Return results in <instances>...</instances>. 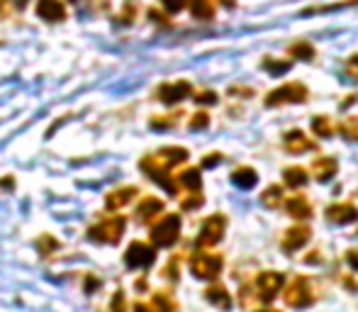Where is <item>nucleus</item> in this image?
Segmentation results:
<instances>
[{"mask_svg": "<svg viewBox=\"0 0 358 312\" xmlns=\"http://www.w3.org/2000/svg\"><path fill=\"white\" fill-rule=\"evenodd\" d=\"M124 227H127V222H124L122 215H117V218L103 220L100 225L90 227L88 229V239L98 241V244H117L120 236H122V232H124Z\"/></svg>", "mask_w": 358, "mask_h": 312, "instance_id": "obj_1", "label": "nucleus"}, {"mask_svg": "<svg viewBox=\"0 0 358 312\" xmlns=\"http://www.w3.org/2000/svg\"><path fill=\"white\" fill-rule=\"evenodd\" d=\"M222 256L220 254H210V251H200L190 259V271L195 274V278L203 281H215L222 274Z\"/></svg>", "mask_w": 358, "mask_h": 312, "instance_id": "obj_2", "label": "nucleus"}, {"mask_svg": "<svg viewBox=\"0 0 358 312\" xmlns=\"http://www.w3.org/2000/svg\"><path fill=\"white\" fill-rule=\"evenodd\" d=\"M180 234V218L178 215H166L164 220H159V225L151 227V241L154 246H173L178 241Z\"/></svg>", "mask_w": 358, "mask_h": 312, "instance_id": "obj_3", "label": "nucleus"}, {"mask_svg": "<svg viewBox=\"0 0 358 312\" xmlns=\"http://www.w3.org/2000/svg\"><path fill=\"white\" fill-rule=\"evenodd\" d=\"M285 303L290 308H307V305L315 303V288H312V281L300 276L285 288Z\"/></svg>", "mask_w": 358, "mask_h": 312, "instance_id": "obj_4", "label": "nucleus"}, {"mask_svg": "<svg viewBox=\"0 0 358 312\" xmlns=\"http://www.w3.org/2000/svg\"><path fill=\"white\" fill-rule=\"evenodd\" d=\"M307 100V88L302 83H285L280 88H275L273 93H268L266 105L268 108H278V105H290V103H305Z\"/></svg>", "mask_w": 358, "mask_h": 312, "instance_id": "obj_5", "label": "nucleus"}, {"mask_svg": "<svg viewBox=\"0 0 358 312\" xmlns=\"http://www.w3.org/2000/svg\"><path fill=\"white\" fill-rule=\"evenodd\" d=\"M224 227H227L224 215H213V218L205 220L203 227H200V234H198V246H200V249L215 246L217 241L222 239V234H224Z\"/></svg>", "mask_w": 358, "mask_h": 312, "instance_id": "obj_6", "label": "nucleus"}, {"mask_svg": "<svg viewBox=\"0 0 358 312\" xmlns=\"http://www.w3.org/2000/svg\"><path fill=\"white\" fill-rule=\"evenodd\" d=\"M154 259H156L154 246L144 244V241H134V244H129V249L124 251V264H127L129 269H149V266L154 264Z\"/></svg>", "mask_w": 358, "mask_h": 312, "instance_id": "obj_7", "label": "nucleus"}, {"mask_svg": "<svg viewBox=\"0 0 358 312\" xmlns=\"http://www.w3.org/2000/svg\"><path fill=\"white\" fill-rule=\"evenodd\" d=\"M283 283H285L283 274H275V271H266V274H261L259 281H256L261 303H271V300L278 295V290L283 288Z\"/></svg>", "mask_w": 358, "mask_h": 312, "instance_id": "obj_8", "label": "nucleus"}, {"mask_svg": "<svg viewBox=\"0 0 358 312\" xmlns=\"http://www.w3.org/2000/svg\"><path fill=\"white\" fill-rule=\"evenodd\" d=\"M310 227H305V225H297V227H290L283 236V241H280V246H283V251L287 254H292V251L302 249V246L310 241Z\"/></svg>", "mask_w": 358, "mask_h": 312, "instance_id": "obj_9", "label": "nucleus"}, {"mask_svg": "<svg viewBox=\"0 0 358 312\" xmlns=\"http://www.w3.org/2000/svg\"><path fill=\"white\" fill-rule=\"evenodd\" d=\"M327 220L331 225H351L358 220V208L351 203H339V205H331L327 210Z\"/></svg>", "mask_w": 358, "mask_h": 312, "instance_id": "obj_10", "label": "nucleus"}, {"mask_svg": "<svg viewBox=\"0 0 358 312\" xmlns=\"http://www.w3.org/2000/svg\"><path fill=\"white\" fill-rule=\"evenodd\" d=\"M190 83H185V80H178V83H166L159 88V98L164 100V103H178V100L188 98L190 95Z\"/></svg>", "mask_w": 358, "mask_h": 312, "instance_id": "obj_11", "label": "nucleus"}, {"mask_svg": "<svg viewBox=\"0 0 358 312\" xmlns=\"http://www.w3.org/2000/svg\"><path fill=\"white\" fill-rule=\"evenodd\" d=\"M285 149L290 154H305L315 149V142H310L305 137V132H300V129H292V132L285 134Z\"/></svg>", "mask_w": 358, "mask_h": 312, "instance_id": "obj_12", "label": "nucleus"}, {"mask_svg": "<svg viewBox=\"0 0 358 312\" xmlns=\"http://www.w3.org/2000/svg\"><path fill=\"white\" fill-rule=\"evenodd\" d=\"M336 169H339L336 159L324 156V159H317L315 164H312V176H315L320 183H327V180H331L336 176Z\"/></svg>", "mask_w": 358, "mask_h": 312, "instance_id": "obj_13", "label": "nucleus"}, {"mask_svg": "<svg viewBox=\"0 0 358 312\" xmlns=\"http://www.w3.org/2000/svg\"><path fill=\"white\" fill-rule=\"evenodd\" d=\"M285 210L290 218H297V220H310L312 218V205L305 200V195H295L285 203Z\"/></svg>", "mask_w": 358, "mask_h": 312, "instance_id": "obj_14", "label": "nucleus"}, {"mask_svg": "<svg viewBox=\"0 0 358 312\" xmlns=\"http://www.w3.org/2000/svg\"><path fill=\"white\" fill-rule=\"evenodd\" d=\"M137 195V188H120V190H113V193L108 195V200H105V208L108 210H120L124 208V205L129 203V200Z\"/></svg>", "mask_w": 358, "mask_h": 312, "instance_id": "obj_15", "label": "nucleus"}, {"mask_svg": "<svg viewBox=\"0 0 358 312\" xmlns=\"http://www.w3.org/2000/svg\"><path fill=\"white\" fill-rule=\"evenodd\" d=\"M256 180H259V176H256V171L249 169V166H241V169H236L234 173H231V183H234L236 188H241V190L254 188Z\"/></svg>", "mask_w": 358, "mask_h": 312, "instance_id": "obj_16", "label": "nucleus"}, {"mask_svg": "<svg viewBox=\"0 0 358 312\" xmlns=\"http://www.w3.org/2000/svg\"><path fill=\"white\" fill-rule=\"evenodd\" d=\"M205 298H208V303H213L215 308H220V310L231 308V295L227 293V288H222V285H213V288H208L205 290Z\"/></svg>", "mask_w": 358, "mask_h": 312, "instance_id": "obj_17", "label": "nucleus"}, {"mask_svg": "<svg viewBox=\"0 0 358 312\" xmlns=\"http://www.w3.org/2000/svg\"><path fill=\"white\" fill-rule=\"evenodd\" d=\"M161 210H164V203H161L159 198H144L142 203H139V208H137V220L149 222V220L156 218Z\"/></svg>", "mask_w": 358, "mask_h": 312, "instance_id": "obj_18", "label": "nucleus"}, {"mask_svg": "<svg viewBox=\"0 0 358 312\" xmlns=\"http://www.w3.org/2000/svg\"><path fill=\"white\" fill-rule=\"evenodd\" d=\"M261 205L268 210H275L283 205V190L278 188V185H271L268 190H264V195H261Z\"/></svg>", "mask_w": 358, "mask_h": 312, "instance_id": "obj_19", "label": "nucleus"}, {"mask_svg": "<svg viewBox=\"0 0 358 312\" xmlns=\"http://www.w3.org/2000/svg\"><path fill=\"white\" fill-rule=\"evenodd\" d=\"M283 178H285V185H290V188H300V185L307 183V173H305V169H300V166L285 169Z\"/></svg>", "mask_w": 358, "mask_h": 312, "instance_id": "obj_20", "label": "nucleus"}, {"mask_svg": "<svg viewBox=\"0 0 358 312\" xmlns=\"http://www.w3.org/2000/svg\"><path fill=\"white\" fill-rule=\"evenodd\" d=\"M178 180H180V183H183L188 190H193V193H198L200 185H203V178H200V171H198V169L183 171V173L178 176Z\"/></svg>", "mask_w": 358, "mask_h": 312, "instance_id": "obj_21", "label": "nucleus"}, {"mask_svg": "<svg viewBox=\"0 0 358 312\" xmlns=\"http://www.w3.org/2000/svg\"><path fill=\"white\" fill-rule=\"evenodd\" d=\"M151 308H154V312H176V303L166 293H156L154 300H151Z\"/></svg>", "mask_w": 358, "mask_h": 312, "instance_id": "obj_22", "label": "nucleus"}, {"mask_svg": "<svg viewBox=\"0 0 358 312\" xmlns=\"http://www.w3.org/2000/svg\"><path fill=\"white\" fill-rule=\"evenodd\" d=\"M290 57L302 59V62H310V59L315 57V49H312V44H307V42H297L290 47Z\"/></svg>", "mask_w": 358, "mask_h": 312, "instance_id": "obj_23", "label": "nucleus"}, {"mask_svg": "<svg viewBox=\"0 0 358 312\" xmlns=\"http://www.w3.org/2000/svg\"><path fill=\"white\" fill-rule=\"evenodd\" d=\"M213 13H215V8H213V3H210V0H193V15H195V17L210 20V17H213Z\"/></svg>", "mask_w": 358, "mask_h": 312, "instance_id": "obj_24", "label": "nucleus"}, {"mask_svg": "<svg viewBox=\"0 0 358 312\" xmlns=\"http://www.w3.org/2000/svg\"><path fill=\"white\" fill-rule=\"evenodd\" d=\"M339 129L349 142H358V118H346Z\"/></svg>", "mask_w": 358, "mask_h": 312, "instance_id": "obj_25", "label": "nucleus"}, {"mask_svg": "<svg viewBox=\"0 0 358 312\" xmlns=\"http://www.w3.org/2000/svg\"><path fill=\"white\" fill-rule=\"evenodd\" d=\"M312 129H315L320 137H331V134H334V127H331V120L329 118H315V122H312Z\"/></svg>", "mask_w": 358, "mask_h": 312, "instance_id": "obj_26", "label": "nucleus"}, {"mask_svg": "<svg viewBox=\"0 0 358 312\" xmlns=\"http://www.w3.org/2000/svg\"><path fill=\"white\" fill-rule=\"evenodd\" d=\"M37 246H39V251H42V256H49L59 244H57V239H52L49 234H42V239L37 241Z\"/></svg>", "mask_w": 358, "mask_h": 312, "instance_id": "obj_27", "label": "nucleus"}, {"mask_svg": "<svg viewBox=\"0 0 358 312\" xmlns=\"http://www.w3.org/2000/svg\"><path fill=\"white\" fill-rule=\"evenodd\" d=\"M39 13H44L47 17H59V15H62V8L54 5L52 0H44V3L39 5Z\"/></svg>", "mask_w": 358, "mask_h": 312, "instance_id": "obj_28", "label": "nucleus"}, {"mask_svg": "<svg viewBox=\"0 0 358 312\" xmlns=\"http://www.w3.org/2000/svg\"><path fill=\"white\" fill-rule=\"evenodd\" d=\"M264 69H268V71L271 73H285L287 71V69H290V64H287V62H273V59H266V62H264Z\"/></svg>", "mask_w": 358, "mask_h": 312, "instance_id": "obj_29", "label": "nucleus"}, {"mask_svg": "<svg viewBox=\"0 0 358 312\" xmlns=\"http://www.w3.org/2000/svg\"><path fill=\"white\" fill-rule=\"evenodd\" d=\"M344 73L351 80H358V54H354V57H351L349 62L344 64Z\"/></svg>", "mask_w": 358, "mask_h": 312, "instance_id": "obj_30", "label": "nucleus"}, {"mask_svg": "<svg viewBox=\"0 0 358 312\" xmlns=\"http://www.w3.org/2000/svg\"><path fill=\"white\" fill-rule=\"evenodd\" d=\"M210 125V118L205 113H198L193 120H190V129H205Z\"/></svg>", "mask_w": 358, "mask_h": 312, "instance_id": "obj_31", "label": "nucleus"}, {"mask_svg": "<svg viewBox=\"0 0 358 312\" xmlns=\"http://www.w3.org/2000/svg\"><path fill=\"white\" fill-rule=\"evenodd\" d=\"M200 205H203V195L195 193L193 198H185L183 203H180V208H183V210H195V208H200Z\"/></svg>", "mask_w": 358, "mask_h": 312, "instance_id": "obj_32", "label": "nucleus"}, {"mask_svg": "<svg viewBox=\"0 0 358 312\" xmlns=\"http://www.w3.org/2000/svg\"><path fill=\"white\" fill-rule=\"evenodd\" d=\"M110 312H124V293L117 290L113 298V305H110Z\"/></svg>", "mask_w": 358, "mask_h": 312, "instance_id": "obj_33", "label": "nucleus"}, {"mask_svg": "<svg viewBox=\"0 0 358 312\" xmlns=\"http://www.w3.org/2000/svg\"><path fill=\"white\" fill-rule=\"evenodd\" d=\"M195 100H198L200 105H215L217 103V95L213 93V90H205V93H200Z\"/></svg>", "mask_w": 358, "mask_h": 312, "instance_id": "obj_34", "label": "nucleus"}, {"mask_svg": "<svg viewBox=\"0 0 358 312\" xmlns=\"http://www.w3.org/2000/svg\"><path fill=\"white\" fill-rule=\"evenodd\" d=\"M164 5L171 10V13H176V10H180L185 5V0H164Z\"/></svg>", "mask_w": 358, "mask_h": 312, "instance_id": "obj_35", "label": "nucleus"}, {"mask_svg": "<svg viewBox=\"0 0 358 312\" xmlns=\"http://www.w3.org/2000/svg\"><path fill=\"white\" fill-rule=\"evenodd\" d=\"M346 261L351 264V269L358 271V249H351L349 254H346Z\"/></svg>", "mask_w": 358, "mask_h": 312, "instance_id": "obj_36", "label": "nucleus"}, {"mask_svg": "<svg viewBox=\"0 0 358 312\" xmlns=\"http://www.w3.org/2000/svg\"><path fill=\"white\" fill-rule=\"evenodd\" d=\"M176 264H178V259H173V261H171V264L169 266H166V271H164V274L166 276H169V278H178V274H176Z\"/></svg>", "mask_w": 358, "mask_h": 312, "instance_id": "obj_37", "label": "nucleus"}, {"mask_svg": "<svg viewBox=\"0 0 358 312\" xmlns=\"http://www.w3.org/2000/svg\"><path fill=\"white\" fill-rule=\"evenodd\" d=\"M215 164H220V154H210V159L203 161V166H215Z\"/></svg>", "mask_w": 358, "mask_h": 312, "instance_id": "obj_38", "label": "nucleus"}, {"mask_svg": "<svg viewBox=\"0 0 358 312\" xmlns=\"http://www.w3.org/2000/svg\"><path fill=\"white\" fill-rule=\"evenodd\" d=\"M134 312H154V308H151V305H144V303H137L134 305Z\"/></svg>", "mask_w": 358, "mask_h": 312, "instance_id": "obj_39", "label": "nucleus"}, {"mask_svg": "<svg viewBox=\"0 0 358 312\" xmlns=\"http://www.w3.org/2000/svg\"><path fill=\"white\" fill-rule=\"evenodd\" d=\"M259 312H278V310H259Z\"/></svg>", "mask_w": 358, "mask_h": 312, "instance_id": "obj_40", "label": "nucleus"}]
</instances>
